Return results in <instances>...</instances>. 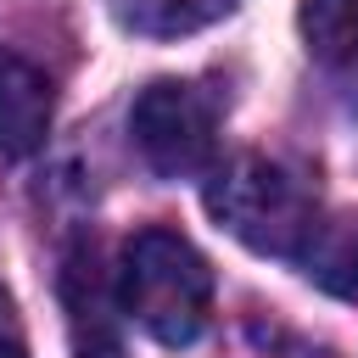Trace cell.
<instances>
[{
    "label": "cell",
    "mask_w": 358,
    "mask_h": 358,
    "mask_svg": "<svg viewBox=\"0 0 358 358\" xmlns=\"http://www.w3.org/2000/svg\"><path fill=\"white\" fill-rule=\"evenodd\" d=\"M129 134H134V145H140L151 173L190 179L218 151V101L201 84L157 78V84L140 90V101L129 112Z\"/></svg>",
    "instance_id": "3957f363"
},
{
    "label": "cell",
    "mask_w": 358,
    "mask_h": 358,
    "mask_svg": "<svg viewBox=\"0 0 358 358\" xmlns=\"http://www.w3.org/2000/svg\"><path fill=\"white\" fill-rule=\"evenodd\" d=\"M296 263H302V274H308L313 285H324L330 296L358 302V213H347V218H319V229H313V241H308V252H302Z\"/></svg>",
    "instance_id": "5b68a950"
},
{
    "label": "cell",
    "mask_w": 358,
    "mask_h": 358,
    "mask_svg": "<svg viewBox=\"0 0 358 358\" xmlns=\"http://www.w3.org/2000/svg\"><path fill=\"white\" fill-rule=\"evenodd\" d=\"M296 22L319 62H358V0H302Z\"/></svg>",
    "instance_id": "52a82bcc"
},
{
    "label": "cell",
    "mask_w": 358,
    "mask_h": 358,
    "mask_svg": "<svg viewBox=\"0 0 358 358\" xmlns=\"http://www.w3.org/2000/svg\"><path fill=\"white\" fill-rule=\"evenodd\" d=\"M78 358H123V347H117L106 330H90V336H84V347H78Z\"/></svg>",
    "instance_id": "ba28073f"
},
{
    "label": "cell",
    "mask_w": 358,
    "mask_h": 358,
    "mask_svg": "<svg viewBox=\"0 0 358 358\" xmlns=\"http://www.w3.org/2000/svg\"><path fill=\"white\" fill-rule=\"evenodd\" d=\"M207 213L263 257H302L324 207L313 185L274 157H235L207 179Z\"/></svg>",
    "instance_id": "6da1fadb"
},
{
    "label": "cell",
    "mask_w": 358,
    "mask_h": 358,
    "mask_svg": "<svg viewBox=\"0 0 358 358\" xmlns=\"http://www.w3.org/2000/svg\"><path fill=\"white\" fill-rule=\"evenodd\" d=\"M117 302L140 330H151L168 347H185L201 336V324L213 313V268L185 235L140 229L123 246Z\"/></svg>",
    "instance_id": "7a4b0ae2"
},
{
    "label": "cell",
    "mask_w": 358,
    "mask_h": 358,
    "mask_svg": "<svg viewBox=\"0 0 358 358\" xmlns=\"http://www.w3.org/2000/svg\"><path fill=\"white\" fill-rule=\"evenodd\" d=\"M106 6L129 34L179 39V34H196V28L218 22V17H229L241 0H106Z\"/></svg>",
    "instance_id": "8992f818"
},
{
    "label": "cell",
    "mask_w": 358,
    "mask_h": 358,
    "mask_svg": "<svg viewBox=\"0 0 358 358\" xmlns=\"http://www.w3.org/2000/svg\"><path fill=\"white\" fill-rule=\"evenodd\" d=\"M50 78L22 56H0V157H34L50 134Z\"/></svg>",
    "instance_id": "277c9868"
},
{
    "label": "cell",
    "mask_w": 358,
    "mask_h": 358,
    "mask_svg": "<svg viewBox=\"0 0 358 358\" xmlns=\"http://www.w3.org/2000/svg\"><path fill=\"white\" fill-rule=\"evenodd\" d=\"M0 358H28V352H22V341H17V330H11L6 319H0Z\"/></svg>",
    "instance_id": "9c48e42d"
}]
</instances>
